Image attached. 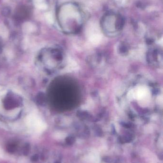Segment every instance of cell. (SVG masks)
I'll use <instances>...</instances> for the list:
<instances>
[{"label":"cell","instance_id":"cell-1","mask_svg":"<svg viewBox=\"0 0 163 163\" xmlns=\"http://www.w3.org/2000/svg\"><path fill=\"white\" fill-rule=\"evenodd\" d=\"M57 16L61 27L67 30L78 28L86 20L82 9L78 4L73 2H66L59 6Z\"/></svg>","mask_w":163,"mask_h":163},{"label":"cell","instance_id":"cell-2","mask_svg":"<svg viewBox=\"0 0 163 163\" xmlns=\"http://www.w3.org/2000/svg\"><path fill=\"white\" fill-rule=\"evenodd\" d=\"M122 18L119 15L112 12L105 14L101 19V24L103 27L109 29H115L117 26L122 24Z\"/></svg>","mask_w":163,"mask_h":163},{"label":"cell","instance_id":"cell-3","mask_svg":"<svg viewBox=\"0 0 163 163\" xmlns=\"http://www.w3.org/2000/svg\"><path fill=\"white\" fill-rule=\"evenodd\" d=\"M129 98H135L142 101H148V90L145 87L141 86L136 90H131L129 93Z\"/></svg>","mask_w":163,"mask_h":163},{"label":"cell","instance_id":"cell-4","mask_svg":"<svg viewBox=\"0 0 163 163\" xmlns=\"http://www.w3.org/2000/svg\"><path fill=\"white\" fill-rule=\"evenodd\" d=\"M74 142V140L72 138V137H69L68 139H67V144H68V145H69L73 144Z\"/></svg>","mask_w":163,"mask_h":163}]
</instances>
